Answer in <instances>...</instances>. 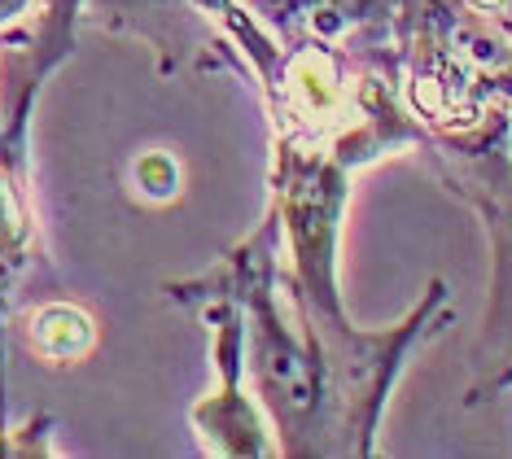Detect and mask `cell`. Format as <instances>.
Returning a JSON list of instances; mask_svg holds the SVG:
<instances>
[{
  "instance_id": "1",
  "label": "cell",
  "mask_w": 512,
  "mask_h": 459,
  "mask_svg": "<svg viewBox=\"0 0 512 459\" xmlns=\"http://www.w3.org/2000/svg\"><path fill=\"white\" fill-rule=\"evenodd\" d=\"M351 175L346 162L324 153L272 149L263 210L276 223L281 289L320 346L329 390V459H372L381 451V420L407 359L456 315V293L434 276L394 324L364 328L351 320L337 280Z\"/></svg>"
},
{
  "instance_id": "7",
  "label": "cell",
  "mask_w": 512,
  "mask_h": 459,
  "mask_svg": "<svg viewBox=\"0 0 512 459\" xmlns=\"http://www.w3.org/2000/svg\"><path fill=\"white\" fill-rule=\"evenodd\" d=\"M36 254V210H31L27 162L0 153V425H5V315L9 293L18 289Z\"/></svg>"
},
{
  "instance_id": "6",
  "label": "cell",
  "mask_w": 512,
  "mask_h": 459,
  "mask_svg": "<svg viewBox=\"0 0 512 459\" xmlns=\"http://www.w3.org/2000/svg\"><path fill=\"white\" fill-rule=\"evenodd\" d=\"M276 44L294 40H351L394 27L399 0H241Z\"/></svg>"
},
{
  "instance_id": "3",
  "label": "cell",
  "mask_w": 512,
  "mask_h": 459,
  "mask_svg": "<svg viewBox=\"0 0 512 459\" xmlns=\"http://www.w3.org/2000/svg\"><path fill=\"white\" fill-rule=\"evenodd\" d=\"M394 35L425 145L512 149V0H399Z\"/></svg>"
},
{
  "instance_id": "11",
  "label": "cell",
  "mask_w": 512,
  "mask_h": 459,
  "mask_svg": "<svg viewBox=\"0 0 512 459\" xmlns=\"http://www.w3.org/2000/svg\"><path fill=\"white\" fill-rule=\"evenodd\" d=\"M31 5H36V0H0V31L18 27V22L31 14Z\"/></svg>"
},
{
  "instance_id": "8",
  "label": "cell",
  "mask_w": 512,
  "mask_h": 459,
  "mask_svg": "<svg viewBox=\"0 0 512 459\" xmlns=\"http://www.w3.org/2000/svg\"><path fill=\"white\" fill-rule=\"evenodd\" d=\"M97 337L101 333H97L92 311H84V306L71 298H53V302L31 306L27 320H22L27 350L40 363H49V368H75V363H84L92 350H97Z\"/></svg>"
},
{
  "instance_id": "2",
  "label": "cell",
  "mask_w": 512,
  "mask_h": 459,
  "mask_svg": "<svg viewBox=\"0 0 512 459\" xmlns=\"http://www.w3.org/2000/svg\"><path fill=\"white\" fill-rule=\"evenodd\" d=\"M276 254H281L276 223L263 215L206 272L167 280L162 298L184 311L202 298L237 302L246 320V376L259 407L267 411L276 455L329 459V390H324L320 346L285 298Z\"/></svg>"
},
{
  "instance_id": "9",
  "label": "cell",
  "mask_w": 512,
  "mask_h": 459,
  "mask_svg": "<svg viewBox=\"0 0 512 459\" xmlns=\"http://www.w3.org/2000/svg\"><path fill=\"white\" fill-rule=\"evenodd\" d=\"M57 455V425L53 416H27L22 425H0V459H49Z\"/></svg>"
},
{
  "instance_id": "12",
  "label": "cell",
  "mask_w": 512,
  "mask_h": 459,
  "mask_svg": "<svg viewBox=\"0 0 512 459\" xmlns=\"http://www.w3.org/2000/svg\"><path fill=\"white\" fill-rule=\"evenodd\" d=\"M0 153H9V158H18V162H27V158H22V153H14V149H9V145H5V123H0Z\"/></svg>"
},
{
  "instance_id": "4",
  "label": "cell",
  "mask_w": 512,
  "mask_h": 459,
  "mask_svg": "<svg viewBox=\"0 0 512 459\" xmlns=\"http://www.w3.org/2000/svg\"><path fill=\"white\" fill-rule=\"evenodd\" d=\"M456 197L473 206L491 237V306L473 346V381L464 403H491L512 385V149H421Z\"/></svg>"
},
{
  "instance_id": "10",
  "label": "cell",
  "mask_w": 512,
  "mask_h": 459,
  "mask_svg": "<svg viewBox=\"0 0 512 459\" xmlns=\"http://www.w3.org/2000/svg\"><path fill=\"white\" fill-rule=\"evenodd\" d=\"M132 188L145 202H171L180 193V162L167 149H145L132 162Z\"/></svg>"
},
{
  "instance_id": "5",
  "label": "cell",
  "mask_w": 512,
  "mask_h": 459,
  "mask_svg": "<svg viewBox=\"0 0 512 459\" xmlns=\"http://www.w3.org/2000/svg\"><path fill=\"white\" fill-rule=\"evenodd\" d=\"M189 311L211 328V368L215 385L193 403L189 425L206 455L219 459H267L276 455V438L267 411L250 390L246 376V320L232 298H202Z\"/></svg>"
}]
</instances>
